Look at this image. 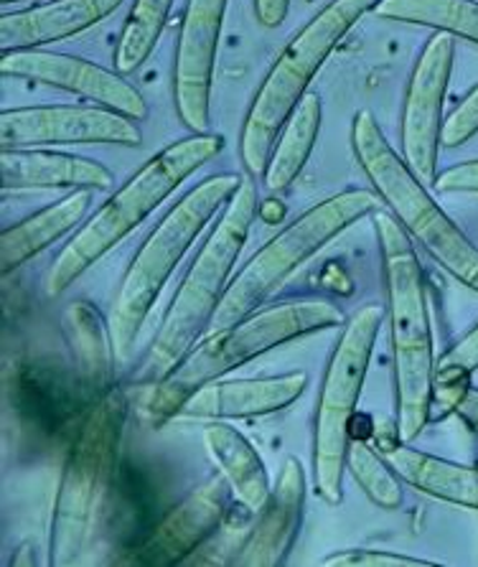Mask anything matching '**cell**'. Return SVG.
I'll use <instances>...</instances> for the list:
<instances>
[{
	"instance_id": "cell-27",
	"label": "cell",
	"mask_w": 478,
	"mask_h": 567,
	"mask_svg": "<svg viewBox=\"0 0 478 567\" xmlns=\"http://www.w3.org/2000/svg\"><path fill=\"white\" fill-rule=\"evenodd\" d=\"M478 369V323L464 339H458L435 364V392L430 423H440L450 412H458L460 400L471 390V374Z\"/></svg>"
},
{
	"instance_id": "cell-26",
	"label": "cell",
	"mask_w": 478,
	"mask_h": 567,
	"mask_svg": "<svg viewBox=\"0 0 478 567\" xmlns=\"http://www.w3.org/2000/svg\"><path fill=\"white\" fill-rule=\"evenodd\" d=\"M174 0H135L115 47V72L135 74L148 62L164 33Z\"/></svg>"
},
{
	"instance_id": "cell-10",
	"label": "cell",
	"mask_w": 478,
	"mask_h": 567,
	"mask_svg": "<svg viewBox=\"0 0 478 567\" xmlns=\"http://www.w3.org/2000/svg\"><path fill=\"white\" fill-rule=\"evenodd\" d=\"M384 316L387 308L380 303L358 306L344 321V331L331 351L323 374L313 420V492L326 504L344 502L352 420L356 417L358 394L370 374Z\"/></svg>"
},
{
	"instance_id": "cell-18",
	"label": "cell",
	"mask_w": 478,
	"mask_h": 567,
	"mask_svg": "<svg viewBox=\"0 0 478 567\" xmlns=\"http://www.w3.org/2000/svg\"><path fill=\"white\" fill-rule=\"evenodd\" d=\"M123 0H51V3L0 16V54L21 49H46L56 41L95 29L110 19Z\"/></svg>"
},
{
	"instance_id": "cell-16",
	"label": "cell",
	"mask_w": 478,
	"mask_h": 567,
	"mask_svg": "<svg viewBox=\"0 0 478 567\" xmlns=\"http://www.w3.org/2000/svg\"><path fill=\"white\" fill-rule=\"evenodd\" d=\"M305 468L301 458L288 455L280 466V474L268 504L254 514V524L247 529L242 545L229 565L237 567H278L288 560L298 532L303 524L305 509Z\"/></svg>"
},
{
	"instance_id": "cell-29",
	"label": "cell",
	"mask_w": 478,
	"mask_h": 567,
	"mask_svg": "<svg viewBox=\"0 0 478 567\" xmlns=\"http://www.w3.org/2000/svg\"><path fill=\"white\" fill-rule=\"evenodd\" d=\"M323 567H433L435 563L420 557L387 553V549H341L319 563Z\"/></svg>"
},
{
	"instance_id": "cell-33",
	"label": "cell",
	"mask_w": 478,
	"mask_h": 567,
	"mask_svg": "<svg viewBox=\"0 0 478 567\" xmlns=\"http://www.w3.org/2000/svg\"><path fill=\"white\" fill-rule=\"evenodd\" d=\"M458 415H464L468 423L478 427V386H471V390L466 392V398L460 400Z\"/></svg>"
},
{
	"instance_id": "cell-15",
	"label": "cell",
	"mask_w": 478,
	"mask_h": 567,
	"mask_svg": "<svg viewBox=\"0 0 478 567\" xmlns=\"http://www.w3.org/2000/svg\"><path fill=\"white\" fill-rule=\"evenodd\" d=\"M232 488L225 476H217L178 502L138 545L131 549L125 563L166 567L184 565L217 529L225 524L232 502Z\"/></svg>"
},
{
	"instance_id": "cell-32",
	"label": "cell",
	"mask_w": 478,
	"mask_h": 567,
	"mask_svg": "<svg viewBox=\"0 0 478 567\" xmlns=\"http://www.w3.org/2000/svg\"><path fill=\"white\" fill-rule=\"evenodd\" d=\"M254 16L264 29H280L290 13V0H252Z\"/></svg>"
},
{
	"instance_id": "cell-17",
	"label": "cell",
	"mask_w": 478,
	"mask_h": 567,
	"mask_svg": "<svg viewBox=\"0 0 478 567\" xmlns=\"http://www.w3.org/2000/svg\"><path fill=\"white\" fill-rule=\"evenodd\" d=\"M309 374L290 372L258 380H215L194 392L178 415L194 420H247L276 415L301 398Z\"/></svg>"
},
{
	"instance_id": "cell-11",
	"label": "cell",
	"mask_w": 478,
	"mask_h": 567,
	"mask_svg": "<svg viewBox=\"0 0 478 567\" xmlns=\"http://www.w3.org/2000/svg\"><path fill=\"white\" fill-rule=\"evenodd\" d=\"M456 41L446 31H435L423 47L420 56L409 72L403 120H399V156L413 168L425 186L438 178V151L443 133V105L454 74Z\"/></svg>"
},
{
	"instance_id": "cell-34",
	"label": "cell",
	"mask_w": 478,
	"mask_h": 567,
	"mask_svg": "<svg viewBox=\"0 0 478 567\" xmlns=\"http://www.w3.org/2000/svg\"><path fill=\"white\" fill-rule=\"evenodd\" d=\"M3 3H23V0H3Z\"/></svg>"
},
{
	"instance_id": "cell-22",
	"label": "cell",
	"mask_w": 478,
	"mask_h": 567,
	"mask_svg": "<svg viewBox=\"0 0 478 567\" xmlns=\"http://www.w3.org/2000/svg\"><path fill=\"white\" fill-rule=\"evenodd\" d=\"M204 449L215 461L219 474L232 488L235 499L250 514H258L268 504L272 486L264 471V463L247 437L227 423V420H211L204 427Z\"/></svg>"
},
{
	"instance_id": "cell-24",
	"label": "cell",
	"mask_w": 478,
	"mask_h": 567,
	"mask_svg": "<svg viewBox=\"0 0 478 567\" xmlns=\"http://www.w3.org/2000/svg\"><path fill=\"white\" fill-rule=\"evenodd\" d=\"M321 117V97L315 92H309L301 105L295 107V113L290 115L283 131H280L276 148L270 153L268 171H264L262 182L272 194L285 192V188L293 186L295 178L303 174L305 163H309L313 153V145L319 141Z\"/></svg>"
},
{
	"instance_id": "cell-19",
	"label": "cell",
	"mask_w": 478,
	"mask_h": 567,
	"mask_svg": "<svg viewBox=\"0 0 478 567\" xmlns=\"http://www.w3.org/2000/svg\"><path fill=\"white\" fill-rule=\"evenodd\" d=\"M0 182L3 192H49V188H90L105 192L115 184V174L100 161L74 156V153L46 148H11L0 156Z\"/></svg>"
},
{
	"instance_id": "cell-6",
	"label": "cell",
	"mask_w": 478,
	"mask_h": 567,
	"mask_svg": "<svg viewBox=\"0 0 478 567\" xmlns=\"http://www.w3.org/2000/svg\"><path fill=\"white\" fill-rule=\"evenodd\" d=\"M245 178L239 174H215L196 184L189 194L181 196L168 214L158 221L141 250L135 252L131 268L125 270L123 282L110 311V333H113L115 357L125 359L141 337L145 318L153 311L156 300L164 293L166 282L178 262L184 260L191 245L225 206L232 202Z\"/></svg>"
},
{
	"instance_id": "cell-23",
	"label": "cell",
	"mask_w": 478,
	"mask_h": 567,
	"mask_svg": "<svg viewBox=\"0 0 478 567\" xmlns=\"http://www.w3.org/2000/svg\"><path fill=\"white\" fill-rule=\"evenodd\" d=\"M64 331L82 384L100 398L110 390L113 380L115 343L110 321L102 318L97 306H92L90 300H72L64 311Z\"/></svg>"
},
{
	"instance_id": "cell-21",
	"label": "cell",
	"mask_w": 478,
	"mask_h": 567,
	"mask_svg": "<svg viewBox=\"0 0 478 567\" xmlns=\"http://www.w3.org/2000/svg\"><path fill=\"white\" fill-rule=\"evenodd\" d=\"M392 468L405 484L430 499L448 502L466 509H478V468L454 463L438 455L413 449L409 443H392L382 449Z\"/></svg>"
},
{
	"instance_id": "cell-8",
	"label": "cell",
	"mask_w": 478,
	"mask_h": 567,
	"mask_svg": "<svg viewBox=\"0 0 478 567\" xmlns=\"http://www.w3.org/2000/svg\"><path fill=\"white\" fill-rule=\"evenodd\" d=\"M380 206L382 199L374 188H344L290 221L235 275L207 333L227 329L260 311L311 257L344 235L358 219L380 212Z\"/></svg>"
},
{
	"instance_id": "cell-5",
	"label": "cell",
	"mask_w": 478,
	"mask_h": 567,
	"mask_svg": "<svg viewBox=\"0 0 478 567\" xmlns=\"http://www.w3.org/2000/svg\"><path fill=\"white\" fill-rule=\"evenodd\" d=\"M380 0H331L280 51L242 120L239 158L247 174L264 176L278 135L309 94L313 76L334 54L339 41Z\"/></svg>"
},
{
	"instance_id": "cell-25",
	"label": "cell",
	"mask_w": 478,
	"mask_h": 567,
	"mask_svg": "<svg viewBox=\"0 0 478 567\" xmlns=\"http://www.w3.org/2000/svg\"><path fill=\"white\" fill-rule=\"evenodd\" d=\"M380 19L446 31L478 47V0H380Z\"/></svg>"
},
{
	"instance_id": "cell-31",
	"label": "cell",
	"mask_w": 478,
	"mask_h": 567,
	"mask_svg": "<svg viewBox=\"0 0 478 567\" xmlns=\"http://www.w3.org/2000/svg\"><path fill=\"white\" fill-rule=\"evenodd\" d=\"M433 188L440 194H478V158L446 168L435 178Z\"/></svg>"
},
{
	"instance_id": "cell-30",
	"label": "cell",
	"mask_w": 478,
	"mask_h": 567,
	"mask_svg": "<svg viewBox=\"0 0 478 567\" xmlns=\"http://www.w3.org/2000/svg\"><path fill=\"white\" fill-rule=\"evenodd\" d=\"M478 133V84L458 102V107L443 120L440 145L446 148H460Z\"/></svg>"
},
{
	"instance_id": "cell-4",
	"label": "cell",
	"mask_w": 478,
	"mask_h": 567,
	"mask_svg": "<svg viewBox=\"0 0 478 567\" xmlns=\"http://www.w3.org/2000/svg\"><path fill=\"white\" fill-rule=\"evenodd\" d=\"M258 212V186L245 178L232 202L221 212L207 243L201 245L199 255L194 257L174 300H170L164 323H160L148 357H145L138 372V382L164 380L209 331L211 318L219 311L229 282H232L239 255H242L247 239H250V229Z\"/></svg>"
},
{
	"instance_id": "cell-20",
	"label": "cell",
	"mask_w": 478,
	"mask_h": 567,
	"mask_svg": "<svg viewBox=\"0 0 478 567\" xmlns=\"http://www.w3.org/2000/svg\"><path fill=\"white\" fill-rule=\"evenodd\" d=\"M90 188H76L64 199L44 206V209L31 214L29 219L15 221L0 235V268L3 275L19 270L21 265L33 260L39 252L49 250L74 227H80L92 206Z\"/></svg>"
},
{
	"instance_id": "cell-3",
	"label": "cell",
	"mask_w": 478,
	"mask_h": 567,
	"mask_svg": "<svg viewBox=\"0 0 478 567\" xmlns=\"http://www.w3.org/2000/svg\"><path fill=\"white\" fill-rule=\"evenodd\" d=\"M344 321L346 316L334 303L311 298L260 308L227 329L211 331L196 343L174 372L156 382V390L145 405V417L153 425L174 420L186 400L199 392L204 384L221 380L237 367L252 362L288 341L344 326Z\"/></svg>"
},
{
	"instance_id": "cell-14",
	"label": "cell",
	"mask_w": 478,
	"mask_h": 567,
	"mask_svg": "<svg viewBox=\"0 0 478 567\" xmlns=\"http://www.w3.org/2000/svg\"><path fill=\"white\" fill-rule=\"evenodd\" d=\"M229 0H189L178 31L174 107L191 133H209L211 84Z\"/></svg>"
},
{
	"instance_id": "cell-28",
	"label": "cell",
	"mask_w": 478,
	"mask_h": 567,
	"mask_svg": "<svg viewBox=\"0 0 478 567\" xmlns=\"http://www.w3.org/2000/svg\"><path fill=\"white\" fill-rule=\"evenodd\" d=\"M346 468L354 476L358 488L366 494V499L389 512L403 506V476L392 468L387 455L372 449L370 441H352Z\"/></svg>"
},
{
	"instance_id": "cell-12",
	"label": "cell",
	"mask_w": 478,
	"mask_h": 567,
	"mask_svg": "<svg viewBox=\"0 0 478 567\" xmlns=\"http://www.w3.org/2000/svg\"><path fill=\"white\" fill-rule=\"evenodd\" d=\"M143 133L133 117L102 105H31L0 115V145L41 148V145H125L138 148Z\"/></svg>"
},
{
	"instance_id": "cell-2",
	"label": "cell",
	"mask_w": 478,
	"mask_h": 567,
	"mask_svg": "<svg viewBox=\"0 0 478 567\" xmlns=\"http://www.w3.org/2000/svg\"><path fill=\"white\" fill-rule=\"evenodd\" d=\"M221 148H225V137L217 133H191L189 137L160 148L145 166H141L138 174H133L125 186H119L110 196L105 206H100L74 231V237L51 262L44 278V293L49 298L64 296V290L80 275L87 272L110 250H115L186 178L215 161Z\"/></svg>"
},
{
	"instance_id": "cell-13",
	"label": "cell",
	"mask_w": 478,
	"mask_h": 567,
	"mask_svg": "<svg viewBox=\"0 0 478 567\" xmlns=\"http://www.w3.org/2000/svg\"><path fill=\"white\" fill-rule=\"evenodd\" d=\"M0 72L13 80H29L46 87L72 92L76 97L90 100L92 105L117 110L135 123L148 117V102L135 90L125 74L113 72L90 59L62 54L46 49H21L0 54Z\"/></svg>"
},
{
	"instance_id": "cell-1",
	"label": "cell",
	"mask_w": 478,
	"mask_h": 567,
	"mask_svg": "<svg viewBox=\"0 0 478 567\" xmlns=\"http://www.w3.org/2000/svg\"><path fill=\"white\" fill-rule=\"evenodd\" d=\"M380 239L384 296L389 316V349L395 369L397 433L413 443L430 423L435 392V339L430 321L428 280L413 239L389 212H374Z\"/></svg>"
},
{
	"instance_id": "cell-7",
	"label": "cell",
	"mask_w": 478,
	"mask_h": 567,
	"mask_svg": "<svg viewBox=\"0 0 478 567\" xmlns=\"http://www.w3.org/2000/svg\"><path fill=\"white\" fill-rule=\"evenodd\" d=\"M352 151L370 188L377 192L409 239L428 252L438 268L478 293V247L438 204L405 158L392 148L370 110L352 120Z\"/></svg>"
},
{
	"instance_id": "cell-9",
	"label": "cell",
	"mask_w": 478,
	"mask_h": 567,
	"mask_svg": "<svg viewBox=\"0 0 478 567\" xmlns=\"http://www.w3.org/2000/svg\"><path fill=\"white\" fill-rule=\"evenodd\" d=\"M127 420L125 394L110 386L92 402L66 451L51 514L49 563L74 565L87 549Z\"/></svg>"
}]
</instances>
